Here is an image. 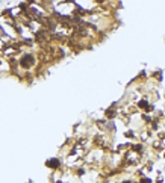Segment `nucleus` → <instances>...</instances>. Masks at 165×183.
<instances>
[{
  "instance_id": "nucleus-4",
  "label": "nucleus",
  "mask_w": 165,
  "mask_h": 183,
  "mask_svg": "<svg viewBox=\"0 0 165 183\" xmlns=\"http://www.w3.org/2000/svg\"><path fill=\"white\" fill-rule=\"evenodd\" d=\"M155 183H165V177H164L162 174H157V177H156Z\"/></svg>"
},
{
  "instance_id": "nucleus-2",
  "label": "nucleus",
  "mask_w": 165,
  "mask_h": 183,
  "mask_svg": "<svg viewBox=\"0 0 165 183\" xmlns=\"http://www.w3.org/2000/svg\"><path fill=\"white\" fill-rule=\"evenodd\" d=\"M123 136L126 138L127 141H138V132L135 130V129H132V127H127L126 130L123 132Z\"/></svg>"
},
{
  "instance_id": "nucleus-7",
  "label": "nucleus",
  "mask_w": 165,
  "mask_h": 183,
  "mask_svg": "<svg viewBox=\"0 0 165 183\" xmlns=\"http://www.w3.org/2000/svg\"><path fill=\"white\" fill-rule=\"evenodd\" d=\"M64 183H68V182H65V180H64Z\"/></svg>"
},
{
  "instance_id": "nucleus-6",
  "label": "nucleus",
  "mask_w": 165,
  "mask_h": 183,
  "mask_svg": "<svg viewBox=\"0 0 165 183\" xmlns=\"http://www.w3.org/2000/svg\"><path fill=\"white\" fill-rule=\"evenodd\" d=\"M26 183H34V180H28V182H26Z\"/></svg>"
},
{
  "instance_id": "nucleus-3",
  "label": "nucleus",
  "mask_w": 165,
  "mask_h": 183,
  "mask_svg": "<svg viewBox=\"0 0 165 183\" xmlns=\"http://www.w3.org/2000/svg\"><path fill=\"white\" fill-rule=\"evenodd\" d=\"M138 182L140 183H155L153 177H150L148 174H142L141 177H138Z\"/></svg>"
},
{
  "instance_id": "nucleus-5",
  "label": "nucleus",
  "mask_w": 165,
  "mask_h": 183,
  "mask_svg": "<svg viewBox=\"0 0 165 183\" xmlns=\"http://www.w3.org/2000/svg\"><path fill=\"white\" fill-rule=\"evenodd\" d=\"M53 183H64V180H62V177H61V179H58V180L53 182Z\"/></svg>"
},
{
  "instance_id": "nucleus-1",
  "label": "nucleus",
  "mask_w": 165,
  "mask_h": 183,
  "mask_svg": "<svg viewBox=\"0 0 165 183\" xmlns=\"http://www.w3.org/2000/svg\"><path fill=\"white\" fill-rule=\"evenodd\" d=\"M45 168H49L50 171H61L64 169L65 164H64V158L61 156H53V158H49L47 160L44 162Z\"/></svg>"
}]
</instances>
